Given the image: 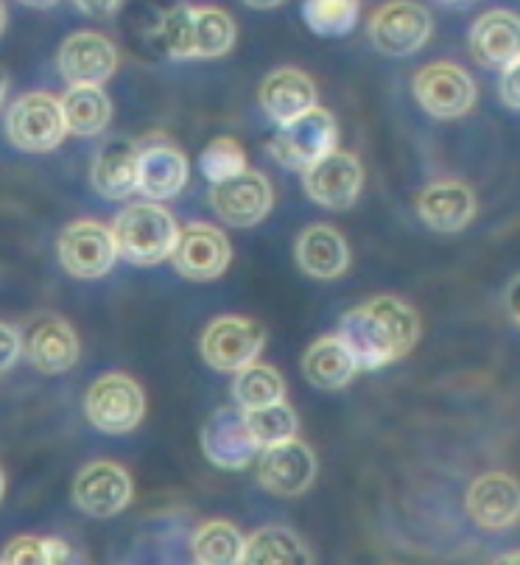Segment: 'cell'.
Segmentation results:
<instances>
[{"instance_id": "obj_1", "label": "cell", "mask_w": 520, "mask_h": 565, "mask_svg": "<svg viewBox=\"0 0 520 565\" xmlns=\"http://www.w3.org/2000/svg\"><path fill=\"white\" fill-rule=\"evenodd\" d=\"M336 337L350 350L359 373H372L412 353L420 339V317L401 297L378 295L350 308Z\"/></svg>"}, {"instance_id": "obj_2", "label": "cell", "mask_w": 520, "mask_h": 565, "mask_svg": "<svg viewBox=\"0 0 520 565\" xmlns=\"http://www.w3.org/2000/svg\"><path fill=\"white\" fill-rule=\"evenodd\" d=\"M157 43L171 60H219L235 45V20L215 7H173L157 23Z\"/></svg>"}, {"instance_id": "obj_3", "label": "cell", "mask_w": 520, "mask_h": 565, "mask_svg": "<svg viewBox=\"0 0 520 565\" xmlns=\"http://www.w3.org/2000/svg\"><path fill=\"white\" fill-rule=\"evenodd\" d=\"M109 230H113L118 258L140 269L171 260L177 238H180V224L173 213L155 202H135L124 207Z\"/></svg>"}, {"instance_id": "obj_4", "label": "cell", "mask_w": 520, "mask_h": 565, "mask_svg": "<svg viewBox=\"0 0 520 565\" xmlns=\"http://www.w3.org/2000/svg\"><path fill=\"white\" fill-rule=\"evenodd\" d=\"M84 415L104 434H129L146 417V392L132 375H98L84 395Z\"/></svg>"}, {"instance_id": "obj_5", "label": "cell", "mask_w": 520, "mask_h": 565, "mask_svg": "<svg viewBox=\"0 0 520 565\" xmlns=\"http://www.w3.org/2000/svg\"><path fill=\"white\" fill-rule=\"evenodd\" d=\"M339 149V124L325 107H314L303 118L291 120L272 138L269 151L283 169L308 171Z\"/></svg>"}, {"instance_id": "obj_6", "label": "cell", "mask_w": 520, "mask_h": 565, "mask_svg": "<svg viewBox=\"0 0 520 565\" xmlns=\"http://www.w3.org/2000/svg\"><path fill=\"white\" fill-rule=\"evenodd\" d=\"M266 331L261 322L250 317H227L213 319L202 331L199 339V350L202 359L208 361L215 373H233L238 375L250 364H255L257 355L264 353Z\"/></svg>"}, {"instance_id": "obj_7", "label": "cell", "mask_w": 520, "mask_h": 565, "mask_svg": "<svg viewBox=\"0 0 520 565\" xmlns=\"http://www.w3.org/2000/svg\"><path fill=\"white\" fill-rule=\"evenodd\" d=\"M7 138L20 151H31V154L60 149L62 140L67 138L60 98L51 93L20 96L7 113Z\"/></svg>"}, {"instance_id": "obj_8", "label": "cell", "mask_w": 520, "mask_h": 565, "mask_svg": "<svg viewBox=\"0 0 520 565\" xmlns=\"http://www.w3.org/2000/svg\"><path fill=\"white\" fill-rule=\"evenodd\" d=\"M255 470L266 493L280 495V499H297L314 488L319 462L306 439L291 437L257 454Z\"/></svg>"}, {"instance_id": "obj_9", "label": "cell", "mask_w": 520, "mask_h": 565, "mask_svg": "<svg viewBox=\"0 0 520 565\" xmlns=\"http://www.w3.org/2000/svg\"><path fill=\"white\" fill-rule=\"evenodd\" d=\"M60 266L78 280H98L118 264L113 230L96 218H78L62 230L56 241Z\"/></svg>"}, {"instance_id": "obj_10", "label": "cell", "mask_w": 520, "mask_h": 565, "mask_svg": "<svg viewBox=\"0 0 520 565\" xmlns=\"http://www.w3.org/2000/svg\"><path fill=\"white\" fill-rule=\"evenodd\" d=\"M135 484L129 470L109 459L84 465L73 479V504L91 518H115L132 504Z\"/></svg>"}, {"instance_id": "obj_11", "label": "cell", "mask_w": 520, "mask_h": 565, "mask_svg": "<svg viewBox=\"0 0 520 565\" xmlns=\"http://www.w3.org/2000/svg\"><path fill=\"white\" fill-rule=\"evenodd\" d=\"M303 188L314 205L325 211H350L364 191V166L353 151L336 149L303 171Z\"/></svg>"}, {"instance_id": "obj_12", "label": "cell", "mask_w": 520, "mask_h": 565, "mask_svg": "<svg viewBox=\"0 0 520 565\" xmlns=\"http://www.w3.org/2000/svg\"><path fill=\"white\" fill-rule=\"evenodd\" d=\"M56 67L71 87H102L118 71V49L102 31H73L60 45Z\"/></svg>"}, {"instance_id": "obj_13", "label": "cell", "mask_w": 520, "mask_h": 565, "mask_svg": "<svg viewBox=\"0 0 520 565\" xmlns=\"http://www.w3.org/2000/svg\"><path fill=\"white\" fill-rule=\"evenodd\" d=\"M414 98L434 118H461L476 104V82L454 62H434L414 76Z\"/></svg>"}, {"instance_id": "obj_14", "label": "cell", "mask_w": 520, "mask_h": 565, "mask_svg": "<svg viewBox=\"0 0 520 565\" xmlns=\"http://www.w3.org/2000/svg\"><path fill=\"white\" fill-rule=\"evenodd\" d=\"M230 260H233V247H230V238L224 235V230L204 222L182 227L171 255L173 269L197 282L222 277L227 271Z\"/></svg>"}, {"instance_id": "obj_15", "label": "cell", "mask_w": 520, "mask_h": 565, "mask_svg": "<svg viewBox=\"0 0 520 565\" xmlns=\"http://www.w3.org/2000/svg\"><path fill=\"white\" fill-rule=\"evenodd\" d=\"M138 193L160 205L185 191L191 166L180 146L162 135H155L138 143Z\"/></svg>"}, {"instance_id": "obj_16", "label": "cell", "mask_w": 520, "mask_h": 565, "mask_svg": "<svg viewBox=\"0 0 520 565\" xmlns=\"http://www.w3.org/2000/svg\"><path fill=\"white\" fill-rule=\"evenodd\" d=\"M210 205L230 227H255L275 205V191L261 171L246 169L235 180L210 185Z\"/></svg>"}, {"instance_id": "obj_17", "label": "cell", "mask_w": 520, "mask_h": 565, "mask_svg": "<svg viewBox=\"0 0 520 565\" xmlns=\"http://www.w3.org/2000/svg\"><path fill=\"white\" fill-rule=\"evenodd\" d=\"M202 454L210 465L222 470H244L257 459L261 448L250 437L244 412L238 406H222L202 426Z\"/></svg>"}, {"instance_id": "obj_18", "label": "cell", "mask_w": 520, "mask_h": 565, "mask_svg": "<svg viewBox=\"0 0 520 565\" xmlns=\"http://www.w3.org/2000/svg\"><path fill=\"white\" fill-rule=\"evenodd\" d=\"M431 14L420 3H386L370 20V40L386 56H412L428 43Z\"/></svg>"}, {"instance_id": "obj_19", "label": "cell", "mask_w": 520, "mask_h": 565, "mask_svg": "<svg viewBox=\"0 0 520 565\" xmlns=\"http://www.w3.org/2000/svg\"><path fill=\"white\" fill-rule=\"evenodd\" d=\"M23 353L40 373L62 375L76 367L82 342L67 319L56 317V313H42L25 331Z\"/></svg>"}, {"instance_id": "obj_20", "label": "cell", "mask_w": 520, "mask_h": 565, "mask_svg": "<svg viewBox=\"0 0 520 565\" xmlns=\"http://www.w3.org/2000/svg\"><path fill=\"white\" fill-rule=\"evenodd\" d=\"M467 512L481 530H509L520 521V481L501 470L479 476L467 490Z\"/></svg>"}, {"instance_id": "obj_21", "label": "cell", "mask_w": 520, "mask_h": 565, "mask_svg": "<svg viewBox=\"0 0 520 565\" xmlns=\"http://www.w3.org/2000/svg\"><path fill=\"white\" fill-rule=\"evenodd\" d=\"M257 102H261L266 118L275 120L277 127H286V124L319 107L317 82L297 67H277L264 78Z\"/></svg>"}, {"instance_id": "obj_22", "label": "cell", "mask_w": 520, "mask_h": 565, "mask_svg": "<svg viewBox=\"0 0 520 565\" xmlns=\"http://www.w3.org/2000/svg\"><path fill=\"white\" fill-rule=\"evenodd\" d=\"M470 54L481 67L507 71L520 62V18L507 9L481 14L470 29Z\"/></svg>"}, {"instance_id": "obj_23", "label": "cell", "mask_w": 520, "mask_h": 565, "mask_svg": "<svg viewBox=\"0 0 520 565\" xmlns=\"http://www.w3.org/2000/svg\"><path fill=\"white\" fill-rule=\"evenodd\" d=\"M138 143L129 138H107L96 149L91 182L107 202H124L138 191Z\"/></svg>"}, {"instance_id": "obj_24", "label": "cell", "mask_w": 520, "mask_h": 565, "mask_svg": "<svg viewBox=\"0 0 520 565\" xmlns=\"http://www.w3.org/2000/svg\"><path fill=\"white\" fill-rule=\"evenodd\" d=\"M297 266L314 280H333L350 269V244L328 224H311L294 241Z\"/></svg>"}, {"instance_id": "obj_25", "label": "cell", "mask_w": 520, "mask_h": 565, "mask_svg": "<svg viewBox=\"0 0 520 565\" xmlns=\"http://www.w3.org/2000/svg\"><path fill=\"white\" fill-rule=\"evenodd\" d=\"M417 213L425 227L459 233L476 216V193L459 180H439L417 196Z\"/></svg>"}, {"instance_id": "obj_26", "label": "cell", "mask_w": 520, "mask_h": 565, "mask_svg": "<svg viewBox=\"0 0 520 565\" xmlns=\"http://www.w3.org/2000/svg\"><path fill=\"white\" fill-rule=\"evenodd\" d=\"M303 375L317 390L333 392L344 390L359 375V367H355L350 350L341 344V339L336 333H330V337L317 339L306 350V355H303Z\"/></svg>"}, {"instance_id": "obj_27", "label": "cell", "mask_w": 520, "mask_h": 565, "mask_svg": "<svg viewBox=\"0 0 520 565\" xmlns=\"http://www.w3.org/2000/svg\"><path fill=\"white\" fill-rule=\"evenodd\" d=\"M238 565H314V557L288 526H261L246 537Z\"/></svg>"}, {"instance_id": "obj_28", "label": "cell", "mask_w": 520, "mask_h": 565, "mask_svg": "<svg viewBox=\"0 0 520 565\" xmlns=\"http://www.w3.org/2000/svg\"><path fill=\"white\" fill-rule=\"evenodd\" d=\"M60 104L67 135L93 138V135H102L113 120V102L104 87H67Z\"/></svg>"}, {"instance_id": "obj_29", "label": "cell", "mask_w": 520, "mask_h": 565, "mask_svg": "<svg viewBox=\"0 0 520 565\" xmlns=\"http://www.w3.org/2000/svg\"><path fill=\"white\" fill-rule=\"evenodd\" d=\"M246 537L233 521L213 518L204 521L191 541V554L197 565H238Z\"/></svg>"}, {"instance_id": "obj_30", "label": "cell", "mask_w": 520, "mask_h": 565, "mask_svg": "<svg viewBox=\"0 0 520 565\" xmlns=\"http://www.w3.org/2000/svg\"><path fill=\"white\" fill-rule=\"evenodd\" d=\"M233 401L241 412H255L286 403V381L269 364H250L233 381Z\"/></svg>"}, {"instance_id": "obj_31", "label": "cell", "mask_w": 520, "mask_h": 565, "mask_svg": "<svg viewBox=\"0 0 520 565\" xmlns=\"http://www.w3.org/2000/svg\"><path fill=\"white\" fill-rule=\"evenodd\" d=\"M73 552L60 537L20 535L7 543L0 565H71Z\"/></svg>"}, {"instance_id": "obj_32", "label": "cell", "mask_w": 520, "mask_h": 565, "mask_svg": "<svg viewBox=\"0 0 520 565\" xmlns=\"http://www.w3.org/2000/svg\"><path fill=\"white\" fill-rule=\"evenodd\" d=\"M246 428H250V437L255 439V446L264 451V448L277 446L283 439L297 437L299 420L297 412L288 406V403H275V406H266V409L244 412Z\"/></svg>"}, {"instance_id": "obj_33", "label": "cell", "mask_w": 520, "mask_h": 565, "mask_svg": "<svg viewBox=\"0 0 520 565\" xmlns=\"http://www.w3.org/2000/svg\"><path fill=\"white\" fill-rule=\"evenodd\" d=\"M361 7L353 0H314L303 7L306 25L319 36H344L359 23Z\"/></svg>"}, {"instance_id": "obj_34", "label": "cell", "mask_w": 520, "mask_h": 565, "mask_svg": "<svg viewBox=\"0 0 520 565\" xmlns=\"http://www.w3.org/2000/svg\"><path fill=\"white\" fill-rule=\"evenodd\" d=\"M199 169L208 177L210 185H219V182L235 180V177L244 174L250 166H246V154L241 149V143L235 138H215L204 146L202 157H199Z\"/></svg>"}, {"instance_id": "obj_35", "label": "cell", "mask_w": 520, "mask_h": 565, "mask_svg": "<svg viewBox=\"0 0 520 565\" xmlns=\"http://www.w3.org/2000/svg\"><path fill=\"white\" fill-rule=\"evenodd\" d=\"M23 355V337L14 326L0 322V375L9 373Z\"/></svg>"}, {"instance_id": "obj_36", "label": "cell", "mask_w": 520, "mask_h": 565, "mask_svg": "<svg viewBox=\"0 0 520 565\" xmlns=\"http://www.w3.org/2000/svg\"><path fill=\"white\" fill-rule=\"evenodd\" d=\"M498 93H501V102L507 104L509 109H520V62H514L512 67H507V71L501 73Z\"/></svg>"}, {"instance_id": "obj_37", "label": "cell", "mask_w": 520, "mask_h": 565, "mask_svg": "<svg viewBox=\"0 0 520 565\" xmlns=\"http://www.w3.org/2000/svg\"><path fill=\"white\" fill-rule=\"evenodd\" d=\"M503 302H507V311L509 317L514 319V326L520 328V275L507 286V297H503Z\"/></svg>"}, {"instance_id": "obj_38", "label": "cell", "mask_w": 520, "mask_h": 565, "mask_svg": "<svg viewBox=\"0 0 520 565\" xmlns=\"http://www.w3.org/2000/svg\"><path fill=\"white\" fill-rule=\"evenodd\" d=\"M78 12L91 14V18H102V20H113V14L118 12L120 3H78Z\"/></svg>"}, {"instance_id": "obj_39", "label": "cell", "mask_w": 520, "mask_h": 565, "mask_svg": "<svg viewBox=\"0 0 520 565\" xmlns=\"http://www.w3.org/2000/svg\"><path fill=\"white\" fill-rule=\"evenodd\" d=\"M7 93H9V73L7 67L0 65V107H3V102H7Z\"/></svg>"}, {"instance_id": "obj_40", "label": "cell", "mask_w": 520, "mask_h": 565, "mask_svg": "<svg viewBox=\"0 0 520 565\" xmlns=\"http://www.w3.org/2000/svg\"><path fill=\"white\" fill-rule=\"evenodd\" d=\"M492 565H520V548H518V552L501 554V557H498Z\"/></svg>"}, {"instance_id": "obj_41", "label": "cell", "mask_w": 520, "mask_h": 565, "mask_svg": "<svg viewBox=\"0 0 520 565\" xmlns=\"http://www.w3.org/2000/svg\"><path fill=\"white\" fill-rule=\"evenodd\" d=\"M3 31H7V7L0 3V36H3Z\"/></svg>"}, {"instance_id": "obj_42", "label": "cell", "mask_w": 520, "mask_h": 565, "mask_svg": "<svg viewBox=\"0 0 520 565\" xmlns=\"http://www.w3.org/2000/svg\"><path fill=\"white\" fill-rule=\"evenodd\" d=\"M3 493H7V473L0 468V501H3Z\"/></svg>"}]
</instances>
